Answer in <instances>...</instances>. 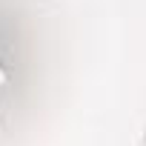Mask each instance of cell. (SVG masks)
Returning a JSON list of instances; mask_svg holds the SVG:
<instances>
[]
</instances>
